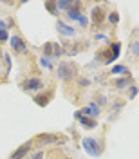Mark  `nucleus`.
<instances>
[{
  "instance_id": "nucleus-9",
  "label": "nucleus",
  "mask_w": 139,
  "mask_h": 159,
  "mask_svg": "<svg viewBox=\"0 0 139 159\" xmlns=\"http://www.w3.org/2000/svg\"><path fill=\"white\" fill-rule=\"evenodd\" d=\"M56 29H58V33L61 34V36H67V38L76 34V29H74V27H70L69 24L61 22V20H58V22H56Z\"/></svg>"
},
{
  "instance_id": "nucleus-6",
  "label": "nucleus",
  "mask_w": 139,
  "mask_h": 159,
  "mask_svg": "<svg viewBox=\"0 0 139 159\" xmlns=\"http://www.w3.org/2000/svg\"><path fill=\"white\" fill-rule=\"evenodd\" d=\"M9 43H11V47H13L15 52H27V43H25V40L22 38V36H18V34L9 36Z\"/></svg>"
},
{
  "instance_id": "nucleus-29",
  "label": "nucleus",
  "mask_w": 139,
  "mask_h": 159,
  "mask_svg": "<svg viewBox=\"0 0 139 159\" xmlns=\"http://www.w3.org/2000/svg\"><path fill=\"white\" fill-rule=\"evenodd\" d=\"M96 40H101V42H109V38H107V36H105V34H96Z\"/></svg>"
},
{
  "instance_id": "nucleus-23",
  "label": "nucleus",
  "mask_w": 139,
  "mask_h": 159,
  "mask_svg": "<svg viewBox=\"0 0 139 159\" xmlns=\"http://www.w3.org/2000/svg\"><path fill=\"white\" fill-rule=\"evenodd\" d=\"M7 40H9V33H7V29H2L0 31V43H4Z\"/></svg>"
},
{
  "instance_id": "nucleus-15",
  "label": "nucleus",
  "mask_w": 139,
  "mask_h": 159,
  "mask_svg": "<svg viewBox=\"0 0 139 159\" xmlns=\"http://www.w3.org/2000/svg\"><path fill=\"white\" fill-rule=\"evenodd\" d=\"M132 83V76H125V78H118L116 81H114V87L116 89H125L127 85H130Z\"/></svg>"
},
{
  "instance_id": "nucleus-21",
  "label": "nucleus",
  "mask_w": 139,
  "mask_h": 159,
  "mask_svg": "<svg viewBox=\"0 0 139 159\" xmlns=\"http://www.w3.org/2000/svg\"><path fill=\"white\" fill-rule=\"evenodd\" d=\"M40 65H42L43 69H47V70H51V69H52V61H51L49 58H43V56L40 58Z\"/></svg>"
},
{
  "instance_id": "nucleus-18",
  "label": "nucleus",
  "mask_w": 139,
  "mask_h": 159,
  "mask_svg": "<svg viewBox=\"0 0 139 159\" xmlns=\"http://www.w3.org/2000/svg\"><path fill=\"white\" fill-rule=\"evenodd\" d=\"M56 6H58V11H69L70 6H72V2H69V0H60V2H56Z\"/></svg>"
},
{
  "instance_id": "nucleus-20",
  "label": "nucleus",
  "mask_w": 139,
  "mask_h": 159,
  "mask_svg": "<svg viewBox=\"0 0 139 159\" xmlns=\"http://www.w3.org/2000/svg\"><path fill=\"white\" fill-rule=\"evenodd\" d=\"M109 22H110V25H116L119 22V13L118 11H110L109 13Z\"/></svg>"
},
{
  "instance_id": "nucleus-7",
  "label": "nucleus",
  "mask_w": 139,
  "mask_h": 159,
  "mask_svg": "<svg viewBox=\"0 0 139 159\" xmlns=\"http://www.w3.org/2000/svg\"><path fill=\"white\" fill-rule=\"evenodd\" d=\"M31 148H33V141H25L24 145H20L18 148L11 154L9 159H24V157H27V154L31 152Z\"/></svg>"
},
{
  "instance_id": "nucleus-27",
  "label": "nucleus",
  "mask_w": 139,
  "mask_h": 159,
  "mask_svg": "<svg viewBox=\"0 0 139 159\" xmlns=\"http://www.w3.org/2000/svg\"><path fill=\"white\" fill-rule=\"evenodd\" d=\"M31 159H43V152L40 150V152H36V154H33V156H31Z\"/></svg>"
},
{
  "instance_id": "nucleus-13",
  "label": "nucleus",
  "mask_w": 139,
  "mask_h": 159,
  "mask_svg": "<svg viewBox=\"0 0 139 159\" xmlns=\"http://www.w3.org/2000/svg\"><path fill=\"white\" fill-rule=\"evenodd\" d=\"M109 49H110V60H109L107 65L114 63V61L119 58V54H121V43H119V42H112V43L109 45Z\"/></svg>"
},
{
  "instance_id": "nucleus-8",
  "label": "nucleus",
  "mask_w": 139,
  "mask_h": 159,
  "mask_svg": "<svg viewBox=\"0 0 139 159\" xmlns=\"http://www.w3.org/2000/svg\"><path fill=\"white\" fill-rule=\"evenodd\" d=\"M81 15H83V13H81V2H72L70 9L67 11V18L72 20V22H78Z\"/></svg>"
},
{
  "instance_id": "nucleus-3",
  "label": "nucleus",
  "mask_w": 139,
  "mask_h": 159,
  "mask_svg": "<svg viewBox=\"0 0 139 159\" xmlns=\"http://www.w3.org/2000/svg\"><path fill=\"white\" fill-rule=\"evenodd\" d=\"M36 141H42V143H45V145H63L67 138L65 136H60V134H38L36 136Z\"/></svg>"
},
{
  "instance_id": "nucleus-22",
  "label": "nucleus",
  "mask_w": 139,
  "mask_h": 159,
  "mask_svg": "<svg viewBox=\"0 0 139 159\" xmlns=\"http://www.w3.org/2000/svg\"><path fill=\"white\" fill-rule=\"evenodd\" d=\"M130 52L134 56H139V42H132L130 43Z\"/></svg>"
},
{
  "instance_id": "nucleus-2",
  "label": "nucleus",
  "mask_w": 139,
  "mask_h": 159,
  "mask_svg": "<svg viewBox=\"0 0 139 159\" xmlns=\"http://www.w3.org/2000/svg\"><path fill=\"white\" fill-rule=\"evenodd\" d=\"M81 147H83V150H85L89 156H92V157H99L101 152H103V145H101L96 138H83Z\"/></svg>"
},
{
  "instance_id": "nucleus-30",
  "label": "nucleus",
  "mask_w": 139,
  "mask_h": 159,
  "mask_svg": "<svg viewBox=\"0 0 139 159\" xmlns=\"http://www.w3.org/2000/svg\"><path fill=\"white\" fill-rule=\"evenodd\" d=\"M2 29H7V24H6L4 20H0V31H2Z\"/></svg>"
},
{
  "instance_id": "nucleus-1",
  "label": "nucleus",
  "mask_w": 139,
  "mask_h": 159,
  "mask_svg": "<svg viewBox=\"0 0 139 159\" xmlns=\"http://www.w3.org/2000/svg\"><path fill=\"white\" fill-rule=\"evenodd\" d=\"M58 78L61 81H70V80H74L78 76V67H76V63H72V61H61L58 65Z\"/></svg>"
},
{
  "instance_id": "nucleus-10",
  "label": "nucleus",
  "mask_w": 139,
  "mask_h": 159,
  "mask_svg": "<svg viewBox=\"0 0 139 159\" xmlns=\"http://www.w3.org/2000/svg\"><path fill=\"white\" fill-rule=\"evenodd\" d=\"M79 112H81V116H89V118H92V119H96L99 114H101L99 107L96 105V103H94V101H92L90 105H87V107H83V109L79 110Z\"/></svg>"
},
{
  "instance_id": "nucleus-11",
  "label": "nucleus",
  "mask_w": 139,
  "mask_h": 159,
  "mask_svg": "<svg viewBox=\"0 0 139 159\" xmlns=\"http://www.w3.org/2000/svg\"><path fill=\"white\" fill-rule=\"evenodd\" d=\"M90 18H92V24H94V25H101V24L105 22V11H103V7H101V6H96V7L92 9Z\"/></svg>"
},
{
  "instance_id": "nucleus-24",
  "label": "nucleus",
  "mask_w": 139,
  "mask_h": 159,
  "mask_svg": "<svg viewBox=\"0 0 139 159\" xmlns=\"http://www.w3.org/2000/svg\"><path fill=\"white\" fill-rule=\"evenodd\" d=\"M137 92H139V89L136 87V85H130V89H128V96H130V99L136 98V96H137Z\"/></svg>"
},
{
  "instance_id": "nucleus-31",
  "label": "nucleus",
  "mask_w": 139,
  "mask_h": 159,
  "mask_svg": "<svg viewBox=\"0 0 139 159\" xmlns=\"http://www.w3.org/2000/svg\"><path fill=\"white\" fill-rule=\"evenodd\" d=\"M0 56H4V54H2V47H0Z\"/></svg>"
},
{
  "instance_id": "nucleus-4",
  "label": "nucleus",
  "mask_w": 139,
  "mask_h": 159,
  "mask_svg": "<svg viewBox=\"0 0 139 159\" xmlns=\"http://www.w3.org/2000/svg\"><path fill=\"white\" fill-rule=\"evenodd\" d=\"M22 89L25 92H36V90L43 89V81L40 78H27L22 81Z\"/></svg>"
},
{
  "instance_id": "nucleus-16",
  "label": "nucleus",
  "mask_w": 139,
  "mask_h": 159,
  "mask_svg": "<svg viewBox=\"0 0 139 159\" xmlns=\"http://www.w3.org/2000/svg\"><path fill=\"white\" fill-rule=\"evenodd\" d=\"M60 56H63V47L56 42H52V58H60Z\"/></svg>"
},
{
  "instance_id": "nucleus-28",
  "label": "nucleus",
  "mask_w": 139,
  "mask_h": 159,
  "mask_svg": "<svg viewBox=\"0 0 139 159\" xmlns=\"http://www.w3.org/2000/svg\"><path fill=\"white\" fill-rule=\"evenodd\" d=\"M79 85H81V87H89V85H90V80L81 78V80H79Z\"/></svg>"
},
{
  "instance_id": "nucleus-12",
  "label": "nucleus",
  "mask_w": 139,
  "mask_h": 159,
  "mask_svg": "<svg viewBox=\"0 0 139 159\" xmlns=\"http://www.w3.org/2000/svg\"><path fill=\"white\" fill-rule=\"evenodd\" d=\"M51 99H52V92H51V90H47V92L36 94V96H34V103H36L38 107H45V105H49Z\"/></svg>"
},
{
  "instance_id": "nucleus-19",
  "label": "nucleus",
  "mask_w": 139,
  "mask_h": 159,
  "mask_svg": "<svg viewBox=\"0 0 139 159\" xmlns=\"http://www.w3.org/2000/svg\"><path fill=\"white\" fill-rule=\"evenodd\" d=\"M45 9L49 11L51 15H58V6H56V2H45Z\"/></svg>"
},
{
  "instance_id": "nucleus-5",
  "label": "nucleus",
  "mask_w": 139,
  "mask_h": 159,
  "mask_svg": "<svg viewBox=\"0 0 139 159\" xmlns=\"http://www.w3.org/2000/svg\"><path fill=\"white\" fill-rule=\"evenodd\" d=\"M74 118L78 119L79 125H81V127H85L87 130L98 129V119H92V118H89V116H81V112H79V110L74 112Z\"/></svg>"
},
{
  "instance_id": "nucleus-25",
  "label": "nucleus",
  "mask_w": 139,
  "mask_h": 159,
  "mask_svg": "<svg viewBox=\"0 0 139 159\" xmlns=\"http://www.w3.org/2000/svg\"><path fill=\"white\" fill-rule=\"evenodd\" d=\"M94 103H96L98 107H99V105H101V107H105V105H107V98H105V96H98Z\"/></svg>"
},
{
  "instance_id": "nucleus-14",
  "label": "nucleus",
  "mask_w": 139,
  "mask_h": 159,
  "mask_svg": "<svg viewBox=\"0 0 139 159\" xmlns=\"http://www.w3.org/2000/svg\"><path fill=\"white\" fill-rule=\"evenodd\" d=\"M110 74H114V76H130V69L127 65H114L112 69H110Z\"/></svg>"
},
{
  "instance_id": "nucleus-17",
  "label": "nucleus",
  "mask_w": 139,
  "mask_h": 159,
  "mask_svg": "<svg viewBox=\"0 0 139 159\" xmlns=\"http://www.w3.org/2000/svg\"><path fill=\"white\" fill-rule=\"evenodd\" d=\"M43 58H52V42H47L43 45Z\"/></svg>"
},
{
  "instance_id": "nucleus-26",
  "label": "nucleus",
  "mask_w": 139,
  "mask_h": 159,
  "mask_svg": "<svg viewBox=\"0 0 139 159\" xmlns=\"http://www.w3.org/2000/svg\"><path fill=\"white\" fill-rule=\"evenodd\" d=\"M78 22H79V25H81V27H87V25H89V18H87L85 15H81Z\"/></svg>"
}]
</instances>
